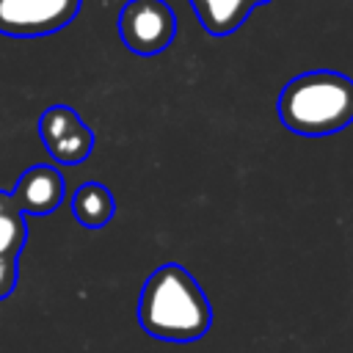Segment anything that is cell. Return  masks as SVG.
<instances>
[{"label": "cell", "mask_w": 353, "mask_h": 353, "mask_svg": "<svg viewBox=\"0 0 353 353\" xmlns=\"http://www.w3.org/2000/svg\"><path fill=\"white\" fill-rule=\"evenodd\" d=\"M141 328L163 342H196L212 323L207 292L182 265H160L152 270L138 298Z\"/></svg>", "instance_id": "6da1fadb"}, {"label": "cell", "mask_w": 353, "mask_h": 353, "mask_svg": "<svg viewBox=\"0 0 353 353\" xmlns=\"http://www.w3.org/2000/svg\"><path fill=\"white\" fill-rule=\"evenodd\" d=\"M279 119L298 135H331L353 121V80L314 69L292 77L279 94Z\"/></svg>", "instance_id": "7a4b0ae2"}, {"label": "cell", "mask_w": 353, "mask_h": 353, "mask_svg": "<svg viewBox=\"0 0 353 353\" xmlns=\"http://www.w3.org/2000/svg\"><path fill=\"white\" fill-rule=\"evenodd\" d=\"M119 36L135 55H157L176 36V17L165 0H130L119 14Z\"/></svg>", "instance_id": "3957f363"}, {"label": "cell", "mask_w": 353, "mask_h": 353, "mask_svg": "<svg viewBox=\"0 0 353 353\" xmlns=\"http://www.w3.org/2000/svg\"><path fill=\"white\" fill-rule=\"evenodd\" d=\"M80 0H0V33L14 39L47 36L66 28Z\"/></svg>", "instance_id": "277c9868"}, {"label": "cell", "mask_w": 353, "mask_h": 353, "mask_svg": "<svg viewBox=\"0 0 353 353\" xmlns=\"http://www.w3.org/2000/svg\"><path fill=\"white\" fill-rule=\"evenodd\" d=\"M39 135L47 152L55 157V163H63V165H74L85 160L94 149V132L66 105H52L41 113Z\"/></svg>", "instance_id": "5b68a950"}, {"label": "cell", "mask_w": 353, "mask_h": 353, "mask_svg": "<svg viewBox=\"0 0 353 353\" xmlns=\"http://www.w3.org/2000/svg\"><path fill=\"white\" fill-rule=\"evenodd\" d=\"M63 176L55 165H30L14 185V201L22 215H50L63 201Z\"/></svg>", "instance_id": "8992f818"}, {"label": "cell", "mask_w": 353, "mask_h": 353, "mask_svg": "<svg viewBox=\"0 0 353 353\" xmlns=\"http://www.w3.org/2000/svg\"><path fill=\"white\" fill-rule=\"evenodd\" d=\"M190 6L210 36H229L251 14L254 0H190Z\"/></svg>", "instance_id": "52a82bcc"}, {"label": "cell", "mask_w": 353, "mask_h": 353, "mask_svg": "<svg viewBox=\"0 0 353 353\" xmlns=\"http://www.w3.org/2000/svg\"><path fill=\"white\" fill-rule=\"evenodd\" d=\"M116 212V201L113 193L102 185V182H83L74 196H72V215L77 218V223H83L85 229H99L105 226Z\"/></svg>", "instance_id": "ba28073f"}, {"label": "cell", "mask_w": 353, "mask_h": 353, "mask_svg": "<svg viewBox=\"0 0 353 353\" xmlns=\"http://www.w3.org/2000/svg\"><path fill=\"white\" fill-rule=\"evenodd\" d=\"M25 215L11 193L0 190V256H19L25 245Z\"/></svg>", "instance_id": "9c48e42d"}, {"label": "cell", "mask_w": 353, "mask_h": 353, "mask_svg": "<svg viewBox=\"0 0 353 353\" xmlns=\"http://www.w3.org/2000/svg\"><path fill=\"white\" fill-rule=\"evenodd\" d=\"M17 284V256H0V301Z\"/></svg>", "instance_id": "30bf717a"}]
</instances>
